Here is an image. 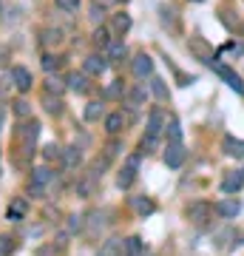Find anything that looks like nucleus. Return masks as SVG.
Wrapping results in <instances>:
<instances>
[{
	"label": "nucleus",
	"instance_id": "1",
	"mask_svg": "<svg viewBox=\"0 0 244 256\" xmlns=\"http://www.w3.org/2000/svg\"><path fill=\"white\" fill-rule=\"evenodd\" d=\"M208 66H210V68H213V72L219 74V77H222V80L227 82V86H230V88H233L236 94H244V82H242V77H239V74H236L233 68H227V66L216 63L213 57H210V60H208Z\"/></svg>",
	"mask_w": 244,
	"mask_h": 256
},
{
	"label": "nucleus",
	"instance_id": "2",
	"mask_svg": "<svg viewBox=\"0 0 244 256\" xmlns=\"http://www.w3.org/2000/svg\"><path fill=\"white\" fill-rule=\"evenodd\" d=\"M54 182V174L48 171V168H34L31 171V185H28V191L34 194V196H43L45 188Z\"/></svg>",
	"mask_w": 244,
	"mask_h": 256
},
{
	"label": "nucleus",
	"instance_id": "3",
	"mask_svg": "<svg viewBox=\"0 0 244 256\" xmlns=\"http://www.w3.org/2000/svg\"><path fill=\"white\" fill-rule=\"evenodd\" d=\"M136 171H139V154L128 156V162H125V168H122V174L117 176V185L122 188V191H128V188L136 182Z\"/></svg>",
	"mask_w": 244,
	"mask_h": 256
},
{
	"label": "nucleus",
	"instance_id": "4",
	"mask_svg": "<svg viewBox=\"0 0 244 256\" xmlns=\"http://www.w3.org/2000/svg\"><path fill=\"white\" fill-rule=\"evenodd\" d=\"M11 82H14V88H17L20 94H26V92H31V82H34V77H31V72H28V68L14 66V68H11Z\"/></svg>",
	"mask_w": 244,
	"mask_h": 256
},
{
	"label": "nucleus",
	"instance_id": "5",
	"mask_svg": "<svg viewBox=\"0 0 244 256\" xmlns=\"http://www.w3.org/2000/svg\"><path fill=\"white\" fill-rule=\"evenodd\" d=\"M131 72H134V77H139V80H142V77H151V74H154V60H151V54H136L134 57V63H131Z\"/></svg>",
	"mask_w": 244,
	"mask_h": 256
},
{
	"label": "nucleus",
	"instance_id": "6",
	"mask_svg": "<svg viewBox=\"0 0 244 256\" xmlns=\"http://www.w3.org/2000/svg\"><path fill=\"white\" fill-rule=\"evenodd\" d=\"M210 214H213V208H210L208 202H193L188 208V220L193 222V225H205V222L210 220Z\"/></svg>",
	"mask_w": 244,
	"mask_h": 256
},
{
	"label": "nucleus",
	"instance_id": "7",
	"mask_svg": "<svg viewBox=\"0 0 244 256\" xmlns=\"http://www.w3.org/2000/svg\"><path fill=\"white\" fill-rule=\"evenodd\" d=\"M213 210H216L222 220H236L239 214H242V202L239 200H222L213 205Z\"/></svg>",
	"mask_w": 244,
	"mask_h": 256
},
{
	"label": "nucleus",
	"instance_id": "8",
	"mask_svg": "<svg viewBox=\"0 0 244 256\" xmlns=\"http://www.w3.org/2000/svg\"><path fill=\"white\" fill-rule=\"evenodd\" d=\"M182 162H185V148H182V142H168L165 165H168V168H182Z\"/></svg>",
	"mask_w": 244,
	"mask_h": 256
},
{
	"label": "nucleus",
	"instance_id": "9",
	"mask_svg": "<svg viewBox=\"0 0 244 256\" xmlns=\"http://www.w3.org/2000/svg\"><path fill=\"white\" fill-rule=\"evenodd\" d=\"M82 68H85V74H88V77H102V74H105V68H108V60H105V57L91 54L88 60H85V66H82Z\"/></svg>",
	"mask_w": 244,
	"mask_h": 256
},
{
	"label": "nucleus",
	"instance_id": "10",
	"mask_svg": "<svg viewBox=\"0 0 244 256\" xmlns=\"http://www.w3.org/2000/svg\"><path fill=\"white\" fill-rule=\"evenodd\" d=\"M244 185V171H227L222 180V191L225 194H236Z\"/></svg>",
	"mask_w": 244,
	"mask_h": 256
},
{
	"label": "nucleus",
	"instance_id": "11",
	"mask_svg": "<svg viewBox=\"0 0 244 256\" xmlns=\"http://www.w3.org/2000/svg\"><path fill=\"white\" fill-rule=\"evenodd\" d=\"M222 151L233 160H244V140H236V137H225L222 140Z\"/></svg>",
	"mask_w": 244,
	"mask_h": 256
},
{
	"label": "nucleus",
	"instance_id": "12",
	"mask_svg": "<svg viewBox=\"0 0 244 256\" xmlns=\"http://www.w3.org/2000/svg\"><path fill=\"white\" fill-rule=\"evenodd\" d=\"M122 128H125V117H122V111H114V114L105 117V131H108L111 137H117Z\"/></svg>",
	"mask_w": 244,
	"mask_h": 256
},
{
	"label": "nucleus",
	"instance_id": "13",
	"mask_svg": "<svg viewBox=\"0 0 244 256\" xmlns=\"http://www.w3.org/2000/svg\"><path fill=\"white\" fill-rule=\"evenodd\" d=\"M145 128H148V134H159L165 128V114L159 108H154L151 114H148V122H145Z\"/></svg>",
	"mask_w": 244,
	"mask_h": 256
},
{
	"label": "nucleus",
	"instance_id": "14",
	"mask_svg": "<svg viewBox=\"0 0 244 256\" xmlns=\"http://www.w3.org/2000/svg\"><path fill=\"white\" fill-rule=\"evenodd\" d=\"M68 88H71V92H77V94H85L91 88V86H88V74H85V72H82V74L74 72L71 77H68Z\"/></svg>",
	"mask_w": 244,
	"mask_h": 256
},
{
	"label": "nucleus",
	"instance_id": "15",
	"mask_svg": "<svg viewBox=\"0 0 244 256\" xmlns=\"http://www.w3.org/2000/svg\"><path fill=\"white\" fill-rule=\"evenodd\" d=\"M125 54H128V48H125L122 40H114V43L105 48V60H108V63H117V60H122Z\"/></svg>",
	"mask_w": 244,
	"mask_h": 256
},
{
	"label": "nucleus",
	"instance_id": "16",
	"mask_svg": "<svg viewBox=\"0 0 244 256\" xmlns=\"http://www.w3.org/2000/svg\"><path fill=\"white\" fill-rule=\"evenodd\" d=\"M80 162H82V154H80V148H77V146H68V148H63V165H65V168H77Z\"/></svg>",
	"mask_w": 244,
	"mask_h": 256
},
{
	"label": "nucleus",
	"instance_id": "17",
	"mask_svg": "<svg viewBox=\"0 0 244 256\" xmlns=\"http://www.w3.org/2000/svg\"><path fill=\"white\" fill-rule=\"evenodd\" d=\"M131 202H134V210L139 214V216H151V214L156 210V205L148 200V196H134Z\"/></svg>",
	"mask_w": 244,
	"mask_h": 256
},
{
	"label": "nucleus",
	"instance_id": "18",
	"mask_svg": "<svg viewBox=\"0 0 244 256\" xmlns=\"http://www.w3.org/2000/svg\"><path fill=\"white\" fill-rule=\"evenodd\" d=\"M122 245H125V242L114 236V239H108V242L100 248V254H97V256H119V254H122Z\"/></svg>",
	"mask_w": 244,
	"mask_h": 256
},
{
	"label": "nucleus",
	"instance_id": "19",
	"mask_svg": "<svg viewBox=\"0 0 244 256\" xmlns=\"http://www.w3.org/2000/svg\"><path fill=\"white\" fill-rule=\"evenodd\" d=\"M6 216H9L11 222H23V220H26V202H23V200L11 202L9 210H6Z\"/></svg>",
	"mask_w": 244,
	"mask_h": 256
},
{
	"label": "nucleus",
	"instance_id": "20",
	"mask_svg": "<svg viewBox=\"0 0 244 256\" xmlns=\"http://www.w3.org/2000/svg\"><path fill=\"white\" fill-rule=\"evenodd\" d=\"M111 43H114V40H111V32L105 26H100L97 32H94V46H97V48H102V52H105Z\"/></svg>",
	"mask_w": 244,
	"mask_h": 256
},
{
	"label": "nucleus",
	"instance_id": "21",
	"mask_svg": "<svg viewBox=\"0 0 244 256\" xmlns=\"http://www.w3.org/2000/svg\"><path fill=\"white\" fill-rule=\"evenodd\" d=\"M20 134H23V140H26L28 146H34V140L40 137V122H37V120H31V122H26Z\"/></svg>",
	"mask_w": 244,
	"mask_h": 256
},
{
	"label": "nucleus",
	"instance_id": "22",
	"mask_svg": "<svg viewBox=\"0 0 244 256\" xmlns=\"http://www.w3.org/2000/svg\"><path fill=\"white\" fill-rule=\"evenodd\" d=\"M156 148H159V134H148V131H145L142 142H139V154H151Z\"/></svg>",
	"mask_w": 244,
	"mask_h": 256
},
{
	"label": "nucleus",
	"instance_id": "23",
	"mask_svg": "<svg viewBox=\"0 0 244 256\" xmlns=\"http://www.w3.org/2000/svg\"><path fill=\"white\" fill-rule=\"evenodd\" d=\"M145 100H148V92H145L142 86H136V88H131V92H128V106L139 108V106H142Z\"/></svg>",
	"mask_w": 244,
	"mask_h": 256
},
{
	"label": "nucleus",
	"instance_id": "24",
	"mask_svg": "<svg viewBox=\"0 0 244 256\" xmlns=\"http://www.w3.org/2000/svg\"><path fill=\"white\" fill-rule=\"evenodd\" d=\"M45 111H48L51 117H60V114H63V100H60V97H51V94L45 92Z\"/></svg>",
	"mask_w": 244,
	"mask_h": 256
},
{
	"label": "nucleus",
	"instance_id": "25",
	"mask_svg": "<svg viewBox=\"0 0 244 256\" xmlns=\"http://www.w3.org/2000/svg\"><path fill=\"white\" fill-rule=\"evenodd\" d=\"M128 256H145V250H142V239L139 236H131V239H125V248H122Z\"/></svg>",
	"mask_w": 244,
	"mask_h": 256
},
{
	"label": "nucleus",
	"instance_id": "26",
	"mask_svg": "<svg viewBox=\"0 0 244 256\" xmlns=\"http://www.w3.org/2000/svg\"><path fill=\"white\" fill-rule=\"evenodd\" d=\"M151 92H154L156 100H168V86H165L162 77H151Z\"/></svg>",
	"mask_w": 244,
	"mask_h": 256
},
{
	"label": "nucleus",
	"instance_id": "27",
	"mask_svg": "<svg viewBox=\"0 0 244 256\" xmlns=\"http://www.w3.org/2000/svg\"><path fill=\"white\" fill-rule=\"evenodd\" d=\"M82 114H85V120H88V122H97V120L102 117V102H88Z\"/></svg>",
	"mask_w": 244,
	"mask_h": 256
},
{
	"label": "nucleus",
	"instance_id": "28",
	"mask_svg": "<svg viewBox=\"0 0 244 256\" xmlns=\"http://www.w3.org/2000/svg\"><path fill=\"white\" fill-rule=\"evenodd\" d=\"M165 128H168V142H182L179 120H171V122H165Z\"/></svg>",
	"mask_w": 244,
	"mask_h": 256
},
{
	"label": "nucleus",
	"instance_id": "29",
	"mask_svg": "<svg viewBox=\"0 0 244 256\" xmlns=\"http://www.w3.org/2000/svg\"><path fill=\"white\" fill-rule=\"evenodd\" d=\"M57 3V9L60 12H65V14H77V12H80V0H54Z\"/></svg>",
	"mask_w": 244,
	"mask_h": 256
},
{
	"label": "nucleus",
	"instance_id": "30",
	"mask_svg": "<svg viewBox=\"0 0 244 256\" xmlns=\"http://www.w3.org/2000/svg\"><path fill=\"white\" fill-rule=\"evenodd\" d=\"M114 28H117L119 34H128V32H131V14H125V12L117 14V18H114Z\"/></svg>",
	"mask_w": 244,
	"mask_h": 256
},
{
	"label": "nucleus",
	"instance_id": "31",
	"mask_svg": "<svg viewBox=\"0 0 244 256\" xmlns=\"http://www.w3.org/2000/svg\"><path fill=\"white\" fill-rule=\"evenodd\" d=\"M43 156H45V162H63V148L51 142V146L43 151Z\"/></svg>",
	"mask_w": 244,
	"mask_h": 256
},
{
	"label": "nucleus",
	"instance_id": "32",
	"mask_svg": "<svg viewBox=\"0 0 244 256\" xmlns=\"http://www.w3.org/2000/svg\"><path fill=\"white\" fill-rule=\"evenodd\" d=\"M63 88H65V86H63V80H60L57 74L45 80V92H48V94H54V97H60V94H63Z\"/></svg>",
	"mask_w": 244,
	"mask_h": 256
},
{
	"label": "nucleus",
	"instance_id": "33",
	"mask_svg": "<svg viewBox=\"0 0 244 256\" xmlns=\"http://www.w3.org/2000/svg\"><path fill=\"white\" fill-rule=\"evenodd\" d=\"M60 66H63V60H60L57 54H45V57H43V68H45L48 74H51V72H57Z\"/></svg>",
	"mask_w": 244,
	"mask_h": 256
},
{
	"label": "nucleus",
	"instance_id": "34",
	"mask_svg": "<svg viewBox=\"0 0 244 256\" xmlns=\"http://www.w3.org/2000/svg\"><path fill=\"white\" fill-rule=\"evenodd\" d=\"M11 254H14V239L0 236V256H11Z\"/></svg>",
	"mask_w": 244,
	"mask_h": 256
},
{
	"label": "nucleus",
	"instance_id": "35",
	"mask_svg": "<svg viewBox=\"0 0 244 256\" xmlns=\"http://www.w3.org/2000/svg\"><path fill=\"white\" fill-rule=\"evenodd\" d=\"M14 114H17L20 120H26V117H31V106H28L26 100H17V102H14Z\"/></svg>",
	"mask_w": 244,
	"mask_h": 256
},
{
	"label": "nucleus",
	"instance_id": "36",
	"mask_svg": "<svg viewBox=\"0 0 244 256\" xmlns=\"http://www.w3.org/2000/svg\"><path fill=\"white\" fill-rule=\"evenodd\" d=\"M68 230H71V234L85 230V216H71V220H68Z\"/></svg>",
	"mask_w": 244,
	"mask_h": 256
},
{
	"label": "nucleus",
	"instance_id": "37",
	"mask_svg": "<svg viewBox=\"0 0 244 256\" xmlns=\"http://www.w3.org/2000/svg\"><path fill=\"white\" fill-rule=\"evenodd\" d=\"M119 151H122V142H119V140H111L108 148H105V156H108V160H114V156H117Z\"/></svg>",
	"mask_w": 244,
	"mask_h": 256
},
{
	"label": "nucleus",
	"instance_id": "38",
	"mask_svg": "<svg viewBox=\"0 0 244 256\" xmlns=\"http://www.w3.org/2000/svg\"><path fill=\"white\" fill-rule=\"evenodd\" d=\"M91 188H94V176H91V180H82V182L77 185V191H80L82 196H88V194H91Z\"/></svg>",
	"mask_w": 244,
	"mask_h": 256
},
{
	"label": "nucleus",
	"instance_id": "39",
	"mask_svg": "<svg viewBox=\"0 0 244 256\" xmlns=\"http://www.w3.org/2000/svg\"><path fill=\"white\" fill-rule=\"evenodd\" d=\"M43 43H48V46H51V43H60V28H54V32H45V37H43Z\"/></svg>",
	"mask_w": 244,
	"mask_h": 256
},
{
	"label": "nucleus",
	"instance_id": "40",
	"mask_svg": "<svg viewBox=\"0 0 244 256\" xmlns=\"http://www.w3.org/2000/svg\"><path fill=\"white\" fill-rule=\"evenodd\" d=\"M122 94V82H114L111 88H105V97H119Z\"/></svg>",
	"mask_w": 244,
	"mask_h": 256
},
{
	"label": "nucleus",
	"instance_id": "41",
	"mask_svg": "<svg viewBox=\"0 0 244 256\" xmlns=\"http://www.w3.org/2000/svg\"><path fill=\"white\" fill-rule=\"evenodd\" d=\"M91 18L97 20V23L102 20V9H100V6H94V9H91Z\"/></svg>",
	"mask_w": 244,
	"mask_h": 256
},
{
	"label": "nucleus",
	"instance_id": "42",
	"mask_svg": "<svg viewBox=\"0 0 244 256\" xmlns=\"http://www.w3.org/2000/svg\"><path fill=\"white\" fill-rule=\"evenodd\" d=\"M0 126H3V108H0Z\"/></svg>",
	"mask_w": 244,
	"mask_h": 256
},
{
	"label": "nucleus",
	"instance_id": "43",
	"mask_svg": "<svg viewBox=\"0 0 244 256\" xmlns=\"http://www.w3.org/2000/svg\"><path fill=\"white\" fill-rule=\"evenodd\" d=\"M122 248H125V245H122ZM119 256H128V254H125V250H122V254H119Z\"/></svg>",
	"mask_w": 244,
	"mask_h": 256
},
{
	"label": "nucleus",
	"instance_id": "44",
	"mask_svg": "<svg viewBox=\"0 0 244 256\" xmlns=\"http://www.w3.org/2000/svg\"><path fill=\"white\" fill-rule=\"evenodd\" d=\"M193 3H205V0H193Z\"/></svg>",
	"mask_w": 244,
	"mask_h": 256
}]
</instances>
